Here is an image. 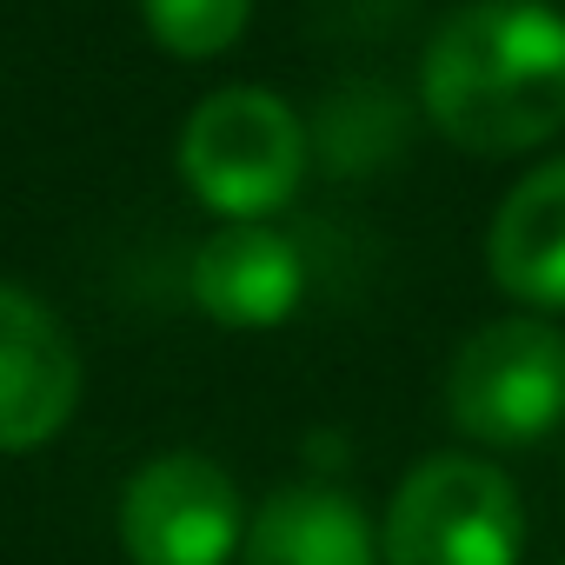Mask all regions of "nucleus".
Returning a JSON list of instances; mask_svg holds the SVG:
<instances>
[{"label": "nucleus", "mask_w": 565, "mask_h": 565, "mask_svg": "<svg viewBox=\"0 0 565 565\" xmlns=\"http://www.w3.org/2000/svg\"><path fill=\"white\" fill-rule=\"evenodd\" d=\"M313 160L307 120L266 87H220L180 127V180L226 226L279 213Z\"/></svg>", "instance_id": "f03ea898"}, {"label": "nucleus", "mask_w": 565, "mask_h": 565, "mask_svg": "<svg viewBox=\"0 0 565 565\" xmlns=\"http://www.w3.org/2000/svg\"><path fill=\"white\" fill-rule=\"evenodd\" d=\"M446 413L472 446H539L565 426V333L539 313L486 320L446 366Z\"/></svg>", "instance_id": "20e7f679"}, {"label": "nucleus", "mask_w": 565, "mask_h": 565, "mask_svg": "<svg viewBox=\"0 0 565 565\" xmlns=\"http://www.w3.org/2000/svg\"><path fill=\"white\" fill-rule=\"evenodd\" d=\"M239 539V486L206 452H160L120 492V545L134 565H226Z\"/></svg>", "instance_id": "39448f33"}, {"label": "nucleus", "mask_w": 565, "mask_h": 565, "mask_svg": "<svg viewBox=\"0 0 565 565\" xmlns=\"http://www.w3.org/2000/svg\"><path fill=\"white\" fill-rule=\"evenodd\" d=\"M239 565H380V532L347 486L287 479L246 519Z\"/></svg>", "instance_id": "6e6552de"}, {"label": "nucleus", "mask_w": 565, "mask_h": 565, "mask_svg": "<svg viewBox=\"0 0 565 565\" xmlns=\"http://www.w3.org/2000/svg\"><path fill=\"white\" fill-rule=\"evenodd\" d=\"M140 21H147L153 47H167L173 61H213V54L239 47L253 0H140Z\"/></svg>", "instance_id": "9d476101"}, {"label": "nucleus", "mask_w": 565, "mask_h": 565, "mask_svg": "<svg viewBox=\"0 0 565 565\" xmlns=\"http://www.w3.org/2000/svg\"><path fill=\"white\" fill-rule=\"evenodd\" d=\"M307 300V259L300 246L266 226V220H239L220 226L200 253H193V307L233 333H266L287 327Z\"/></svg>", "instance_id": "0eeeda50"}, {"label": "nucleus", "mask_w": 565, "mask_h": 565, "mask_svg": "<svg viewBox=\"0 0 565 565\" xmlns=\"http://www.w3.org/2000/svg\"><path fill=\"white\" fill-rule=\"evenodd\" d=\"M519 558H525V499L499 466L472 452H433L393 486L380 525V565H519Z\"/></svg>", "instance_id": "7ed1b4c3"}, {"label": "nucleus", "mask_w": 565, "mask_h": 565, "mask_svg": "<svg viewBox=\"0 0 565 565\" xmlns=\"http://www.w3.org/2000/svg\"><path fill=\"white\" fill-rule=\"evenodd\" d=\"M81 406V353L54 307L0 279V452H41Z\"/></svg>", "instance_id": "423d86ee"}, {"label": "nucleus", "mask_w": 565, "mask_h": 565, "mask_svg": "<svg viewBox=\"0 0 565 565\" xmlns=\"http://www.w3.org/2000/svg\"><path fill=\"white\" fill-rule=\"evenodd\" d=\"M433 127L479 160L565 134V14L545 0H466L419 54Z\"/></svg>", "instance_id": "f257e3e1"}, {"label": "nucleus", "mask_w": 565, "mask_h": 565, "mask_svg": "<svg viewBox=\"0 0 565 565\" xmlns=\"http://www.w3.org/2000/svg\"><path fill=\"white\" fill-rule=\"evenodd\" d=\"M486 266L525 313H565V160L532 167L492 213Z\"/></svg>", "instance_id": "1a4fd4ad"}]
</instances>
